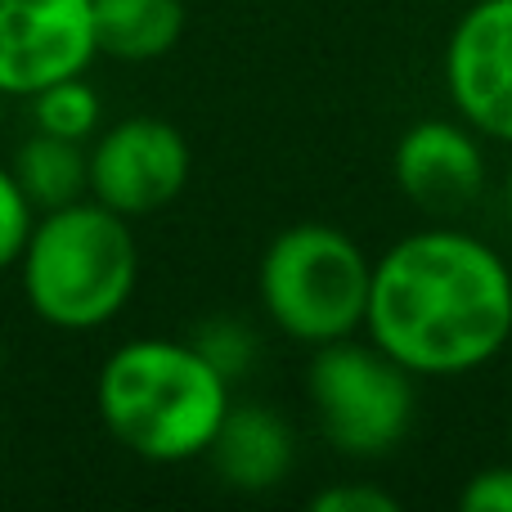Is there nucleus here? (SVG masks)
Masks as SVG:
<instances>
[{
  "label": "nucleus",
  "instance_id": "nucleus-8",
  "mask_svg": "<svg viewBox=\"0 0 512 512\" xmlns=\"http://www.w3.org/2000/svg\"><path fill=\"white\" fill-rule=\"evenodd\" d=\"M445 90L472 131L512 144V0H477L454 23Z\"/></svg>",
  "mask_w": 512,
  "mask_h": 512
},
{
  "label": "nucleus",
  "instance_id": "nucleus-2",
  "mask_svg": "<svg viewBox=\"0 0 512 512\" xmlns=\"http://www.w3.org/2000/svg\"><path fill=\"white\" fill-rule=\"evenodd\" d=\"M230 405V378L194 342L176 337L122 342L95 378L99 423L149 463L203 459Z\"/></svg>",
  "mask_w": 512,
  "mask_h": 512
},
{
  "label": "nucleus",
  "instance_id": "nucleus-13",
  "mask_svg": "<svg viewBox=\"0 0 512 512\" xmlns=\"http://www.w3.org/2000/svg\"><path fill=\"white\" fill-rule=\"evenodd\" d=\"M99 117H104V104H99L95 86H86L81 77H63L32 95V126L45 135H59V140L86 144L99 131Z\"/></svg>",
  "mask_w": 512,
  "mask_h": 512
},
{
  "label": "nucleus",
  "instance_id": "nucleus-19",
  "mask_svg": "<svg viewBox=\"0 0 512 512\" xmlns=\"http://www.w3.org/2000/svg\"><path fill=\"white\" fill-rule=\"evenodd\" d=\"M0 378H5V337H0Z\"/></svg>",
  "mask_w": 512,
  "mask_h": 512
},
{
  "label": "nucleus",
  "instance_id": "nucleus-17",
  "mask_svg": "<svg viewBox=\"0 0 512 512\" xmlns=\"http://www.w3.org/2000/svg\"><path fill=\"white\" fill-rule=\"evenodd\" d=\"M315 512H396V495L378 486H364V481H346V486H328L310 499Z\"/></svg>",
  "mask_w": 512,
  "mask_h": 512
},
{
  "label": "nucleus",
  "instance_id": "nucleus-16",
  "mask_svg": "<svg viewBox=\"0 0 512 512\" xmlns=\"http://www.w3.org/2000/svg\"><path fill=\"white\" fill-rule=\"evenodd\" d=\"M459 508H468V512H512V463L481 468L477 477L463 486Z\"/></svg>",
  "mask_w": 512,
  "mask_h": 512
},
{
  "label": "nucleus",
  "instance_id": "nucleus-12",
  "mask_svg": "<svg viewBox=\"0 0 512 512\" xmlns=\"http://www.w3.org/2000/svg\"><path fill=\"white\" fill-rule=\"evenodd\" d=\"M9 171L18 176L36 212H54V207H68L77 198H90V149L77 140L32 131L18 144Z\"/></svg>",
  "mask_w": 512,
  "mask_h": 512
},
{
  "label": "nucleus",
  "instance_id": "nucleus-5",
  "mask_svg": "<svg viewBox=\"0 0 512 512\" xmlns=\"http://www.w3.org/2000/svg\"><path fill=\"white\" fill-rule=\"evenodd\" d=\"M306 391L324 441L346 459L396 450L414 423V373L400 369L378 342L342 337L315 346Z\"/></svg>",
  "mask_w": 512,
  "mask_h": 512
},
{
  "label": "nucleus",
  "instance_id": "nucleus-15",
  "mask_svg": "<svg viewBox=\"0 0 512 512\" xmlns=\"http://www.w3.org/2000/svg\"><path fill=\"white\" fill-rule=\"evenodd\" d=\"M207 337H198V351L207 355V360L216 364V369L225 373V378H234V373H243V364H248L252 355V337L243 324H234V319H216V324L203 328Z\"/></svg>",
  "mask_w": 512,
  "mask_h": 512
},
{
  "label": "nucleus",
  "instance_id": "nucleus-10",
  "mask_svg": "<svg viewBox=\"0 0 512 512\" xmlns=\"http://www.w3.org/2000/svg\"><path fill=\"white\" fill-rule=\"evenodd\" d=\"M292 432L274 409L265 405H230L216 441L207 445L203 459H212L216 477L234 490H274L292 468Z\"/></svg>",
  "mask_w": 512,
  "mask_h": 512
},
{
  "label": "nucleus",
  "instance_id": "nucleus-18",
  "mask_svg": "<svg viewBox=\"0 0 512 512\" xmlns=\"http://www.w3.org/2000/svg\"><path fill=\"white\" fill-rule=\"evenodd\" d=\"M504 198H508V221H512V162H508V189H504Z\"/></svg>",
  "mask_w": 512,
  "mask_h": 512
},
{
  "label": "nucleus",
  "instance_id": "nucleus-7",
  "mask_svg": "<svg viewBox=\"0 0 512 512\" xmlns=\"http://www.w3.org/2000/svg\"><path fill=\"white\" fill-rule=\"evenodd\" d=\"M95 54V0H0V95L32 99Z\"/></svg>",
  "mask_w": 512,
  "mask_h": 512
},
{
  "label": "nucleus",
  "instance_id": "nucleus-6",
  "mask_svg": "<svg viewBox=\"0 0 512 512\" xmlns=\"http://www.w3.org/2000/svg\"><path fill=\"white\" fill-rule=\"evenodd\" d=\"M189 153L185 135L162 117H122L90 144V198L113 212L149 216L176 203L189 185Z\"/></svg>",
  "mask_w": 512,
  "mask_h": 512
},
{
  "label": "nucleus",
  "instance_id": "nucleus-9",
  "mask_svg": "<svg viewBox=\"0 0 512 512\" xmlns=\"http://www.w3.org/2000/svg\"><path fill=\"white\" fill-rule=\"evenodd\" d=\"M391 171H396L400 194L432 216L463 212L486 189V153H481L477 131L450 117H427L409 126L396 140Z\"/></svg>",
  "mask_w": 512,
  "mask_h": 512
},
{
  "label": "nucleus",
  "instance_id": "nucleus-11",
  "mask_svg": "<svg viewBox=\"0 0 512 512\" xmlns=\"http://www.w3.org/2000/svg\"><path fill=\"white\" fill-rule=\"evenodd\" d=\"M185 36V0H95V45L122 63L171 54Z\"/></svg>",
  "mask_w": 512,
  "mask_h": 512
},
{
  "label": "nucleus",
  "instance_id": "nucleus-1",
  "mask_svg": "<svg viewBox=\"0 0 512 512\" xmlns=\"http://www.w3.org/2000/svg\"><path fill=\"white\" fill-rule=\"evenodd\" d=\"M364 333L414 378H463L512 337V270L486 239L414 230L373 261Z\"/></svg>",
  "mask_w": 512,
  "mask_h": 512
},
{
  "label": "nucleus",
  "instance_id": "nucleus-14",
  "mask_svg": "<svg viewBox=\"0 0 512 512\" xmlns=\"http://www.w3.org/2000/svg\"><path fill=\"white\" fill-rule=\"evenodd\" d=\"M36 216H41V212H36L32 198L23 194L18 176L9 167H0V270L18 265V256H23V248H27V234H32Z\"/></svg>",
  "mask_w": 512,
  "mask_h": 512
},
{
  "label": "nucleus",
  "instance_id": "nucleus-4",
  "mask_svg": "<svg viewBox=\"0 0 512 512\" xmlns=\"http://www.w3.org/2000/svg\"><path fill=\"white\" fill-rule=\"evenodd\" d=\"M373 261L346 230L324 221L288 225L265 248L256 288L279 333L306 346L355 337L369 315Z\"/></svg>",
  "mask_w": 512,
  "mask_h": 512
},
{
  "label": "nucleus",
  "instance_id": "nucleus-20",
  "mask_svg": "<svg viewBox=\"0 0 512 512\" xmlns=\"http://www.w3.org/2000/svg\"><path fill=\"white\" fill-rule=\"evenodd\" d=\"M508 436H512V414H508Z\"/></svg>",
  "mask_w": 512,
  "mask_h": 512
},
{
  "label": "nucleus",
  "instance_id": "nucleus-3",
  "mask_svg": "<svg viewBox=\"0 0 512 512\" xmlns=\"http://www.w3.org/2000/svg\"><path fill=\"white\" fill-rule=\"evenodd\" d=\"M23 301L41 324L90 333L113 324L140 283V248L122 212L77 198L41 212L18 256Z\"/></svg>",
  "mask_w": 512,
  "mask_h": 512
}]
</instances>
